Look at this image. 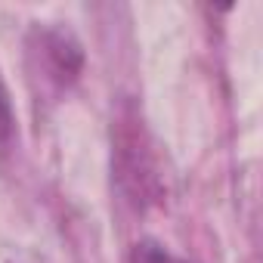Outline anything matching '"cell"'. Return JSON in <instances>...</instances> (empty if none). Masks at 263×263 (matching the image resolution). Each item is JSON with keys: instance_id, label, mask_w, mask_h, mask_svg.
Listing matches in <instances>:
<instances>
[{"instance_id": "1", "label": "cell", "mask_w": 263, "mask_h": 263, "mask_svg": "<svg viewBox=\"0 0 263 263\" xmlns=\"http://www.w3.org/2000/svg\"><path fill=\"white\" fill-rule=\"evenodd\" d=\"M111 171L118 189L134 208H146L161 198V171L146 134L143 121L134 108H127L111 130Z\"/></svg>"}, {"instance_id": "2", "label": "cell", "mask_w": 263, "mask_h": 263, "mask_svg": "<svg viewBox=\"0 0 263 263\" xmlns=\"http://www.w3.org/2000/svg\"><path fill=\"white\" fill-rule=\"evenodd\" d=\"M28 50L31 59L37 62V71L44 74L47 84L53 87H68L78 81L81 68H84V50L81 41L59 25H34L31 37H28Z\"/></svg>"}, {"instance_id": "3", "label": "cell", "mask_w": 263, "mask_h": 263, "mask_svg": "<svg viewBox=\"0 0 263 263\" xmlns=\"http://www.w3.org/2000/svg\"><path fill=\"white\" fill-rule=\"evenodd\" d=\"M130 263H189L177 254H171L161 241L155 238H140L134 245V251H130Z\"/></svg>"}, {"instance_id": "4", "label": "cell", "mask_w": 263, "mask_h": 263, "mask_svg": "<svg viewBox=\"0 0 263 263\" xmlns=\"http://www.w3.org/2000/svg\"><path fill=\"white\" fill-rule=\"evenodd\" d=\"M13 127H16V115H13L7 81H4V74H0V143H7L13 137Z\"/></svg>"}]
</instances>
